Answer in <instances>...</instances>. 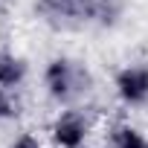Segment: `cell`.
Wrapping results in <instances>:
<instances>
[{"instance_id":"cell-1","label":"cell","mask_w":148,"mask_h":148,"mask_svg":"<svg viewBox=\"0 0 148 148\" xmlns=\"http://www.w3.org/2000/svg\"><path fill=\"white\" fill-rule=\"evenodd\" d=\"M128 12V0H32V15L52 32L113 29Z\"/></svg>"},{"instance_id":"cell-2","label":"cell","mask_w":148,"mask_h":148,"mask_svg":"<svg viewBox=\"0 0 148 148\" xmlns=\"http://www.w3.org/2000/svg\"><path fill=\"white\" fill-rule=\"evenodd\" d=\"M41 84L52 105L73 108L93 90V73L73 55H52L41 70Z\"/></svg>"},{"instance_id":"cell-3","label":"cell","mask_w":148,"mask_h":148,"mask_svg":"<svg viewBox=\"0 0 148 148\" xmlns=\"http://www.w3.org/2000/svg\"><path fill=\"white\" fill-rule=\"evenodd\" d=\"M90 134H93V119L79 105L61 108L52 116L49 128H47V136H49L52 148H84Z\"/></svg>"},{"instance_id":"cell-4","label":"cell","mask_w":148,"mask_h":148,"mask_svg":"<svg viewBox=\"0 0 148 148\" xmlns=\"http://www.w3.org/2000/svg\"><path fill=\"white\" fill-rule=\"evenodd\" d=\"M113 96L125 108H145L148 105V64H125L113 76Z\"/></svg>"},{"instance_id":"cell-5","label":"cell","mask_w":148,"mask_h":148,"mask_svg":"<svg viewBox=\"0 0 148 148\" xmlns=\"http://www.w3.org/2000/svg\"><path fill=\"white\" fill-rule=\"evenodd\" d=\"M26 79H29V61L9 47H0V87L15 93L26 84Z\"/></svg>"},{"instance_id":"cell-6","label":"cell","mask_w":148,"mask_h":148,"mask_svg":"<svg viewBox=\"0 0 148 148\" xmlns=\"http://www.w3.org/2000/svg\"><path fill=\"white\" fill-rule=\"evenodd\" d=\"M108 148H148V136L136 128V125H131V122H116V125H110V131H108Z\"/></svg>"},{"instance_id":"cell-7","label":"cell","mask_w":148,"mask_h":148,"mask_svg":"<svg viewBox=\"0 0 148 148\" xmlns=\"http://www.w3.org/2000/svg\"><path fill=\"white\" fill-rule=\"evenodd\" d=\"M15 116H18V102H15V93L0 87V122H9V119H15Z\"/></svg>"},{"instance_id":"cell-8","label":"cell","mask_w":148,"mask_h":148,"mask_svg":"<svg viewBox=\"0 0 148 148\" xmlns=\"http://www.w3.org/2000/svg\"><path fill=\"white\" fill-rule=\"evenodd\" d=\"M6 148H47V145H44V139L35 131H21L18 136H12V142Z\"/></svg>"},{"instance_id":"cell-9","label":"cell","mask_w":148,"mask_h":148,"mask_svg":"<svg viewBox=\"0 0 148 148\" xmlns=\"http://www.w3.org/2000/svg\"><path fill=\"white\" fill-rule=\"evenodd\" d=\"M84 148H90V145H84Z\"/></svg>"}]
</instances>
